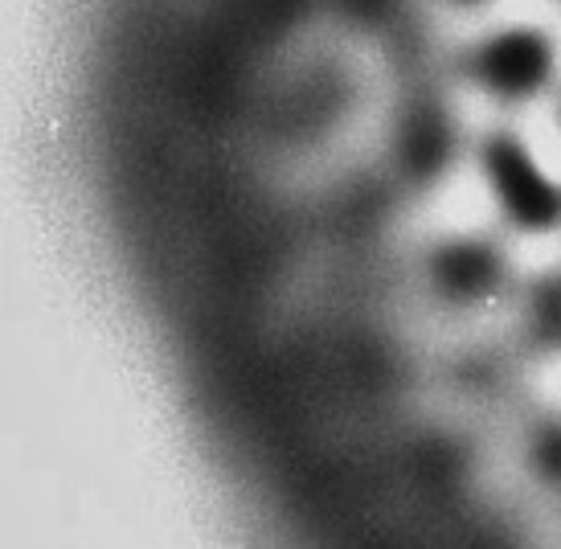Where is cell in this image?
I'll use <instances>...</instances> for the list:
<instances>
[{
    "instance_id": "6da1fadb",
    "label": "cell",
    "mask_w": 561,
    "mask_h": 549,
    "mask_svg": "<svg viewBox=\"0 0 561 549\" xmlns=\"http://www.w3.org/2000/svg\"><path fill=\"white\" fill-rule=\"evenodd\" d=\"M463 79L504 107L533 103L558 79V46L537 25H500L463 49Z\"/></svg>"
},
{
    "instance_id": "7a4b0ae2",
    "label": "cell",
    "mask_w": 561,
    "mask_h": 549,
    "mask_svg": "<svg viewBox=\"0 0 561 549\" xmlns=\"http://www.w3.org/2000/svg\"><path fill=\"white\" fill-rule=\"evenodd\" d=\"M483 181L500 214L525 235H553L561 226V185L541 169L529 144L513 131H492L480 140Z\"/></svg>"
},
{
    "instance_id": "3957f363",
    "label": "cell",
    "mask_w": 561,
    "mask_h": 549,
    "mask_svg": "<svg viewBox=\"0 0 561 549\" xmlns=\"http://www.w3.org/2000/svg\"><path fill=\"white\" fill-rule=\"evenodd\" d=\"M508 283V267L492 242L451 238L431 254V287L447 304H480Z\"/></svg>"
},
{
    "instance_id": "277c9868",
    "label": "cell",
    "mask_w": 561,
    "mask_h": 549,
    "mask_svg": "<svg viewBox=\"0 0 561 549\" xmlns=\"http://www.w3.org/2000/svg\"><path fill=\"white\" fill-rule=\"evenodd\" d=\"M398 160H402V173L414 176V181H431L435 173L447 169V160H451V127L443 119V111H405L402 131H398Z\"/></svg>"
},
{
    "instance_id": "5b68a950",
    "label": "cell",
    "mask_w": 561,
    "mask_h": 549,
    "mask_svg": "<svg viewBox=\"0 0 561 549\" xmlns=\"http://www.w3.org/2000/svg\"><path fill=\"white\" fill-rule=\"evenodd\" d=\"M525 332L537 348H561V267H553L529 287Z\"/></svg>"
},
{
    "instance_id": "8992f818",
    "label": "cell",
    "mask_w": 561,
    "mask_h": 549,
    "mask_svg": "<svg viewBox=\"0 0 561 549\" xmlns=\"http://www.w3.org/2000/svg\"><path fill=\"white\" fill-rule=\"evenodd\" d=\"M533 468L546 484H561V423H549L533 435Z\"/></svg>"
},
{
    "instance_id": "52a82bcc",
    "label": "cell",
    "mask_w": 561,
    "mask_h": 549,
    "mask_svg": "<svg viewBox=\"0 0 561 549\" xmlns=\"http://www.w3.org/2000/svg\"><path fill=\"white\" fill-rule=\"evenodd\" d=\"M455 9H483V4H492V0H447Z\"/></svg>"
},
{
    "instance_id": "ba28073f",
    "label": "cell",
    "mask_w": 561,
    "mask_h": 549,
    "mask_svg": "<svg viewBox=\"0 0 561 549\" xmlns=\"http://www.w3.org/2000/svg\"><path fill=\"white\" fill-rule=\"evenodd\" d=\"M558 127H561V99H558Z\"/></svg>"
},
{
    "instance_id": "9c48e42d",
    "label": "cell",
    "mask_w": 561,
    "mask_h": 549,
    "mask_svg": "<svg viewBox=\"0 0 561 549\" xmlns=\"http://www.w3.org/2000/svg\"><path fill=\"white\" fill-rule=\"evenodd\" d=\"M553 4H558V9H561V0H553Z\"/></svg>"
}]
</instances>
